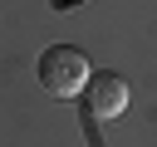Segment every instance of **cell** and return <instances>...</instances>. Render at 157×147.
Masks as SVG:
<instances>
[{
	"label": "cell",
	"mask_w": 157,
	"mask_h": 147,
	"mask_svg": "<svg viewBox=\"0 0 157 147\" xmlns=\"http://www.w3.org/2000/svg\"><path fill=\"white\" fill-rule=\"evenodd\" d=\"M83 103H88L93 118L113 123V118H123V108H128V83H123L118 74H88V83H83Z\"/></svg>",
	"instance_id": "cell-2"
},
{
	"label": "cell",
	"mask_w": 157,
	"mask_h": 147,
	"mask_svg": "<svg viewBox=\"0 0 157 147\" xmlns=\"http://www.w3.org/2000/svg\"><path fill=\"white\" fill-rule=\"evenodd\" d=\"M88 74H93V69H88L83 49H74V44H54V49L39 54V83H44V93H54V98L83 93Z\"/></svg>",
	"instance_id": "cell-1"
}]
</instances>
